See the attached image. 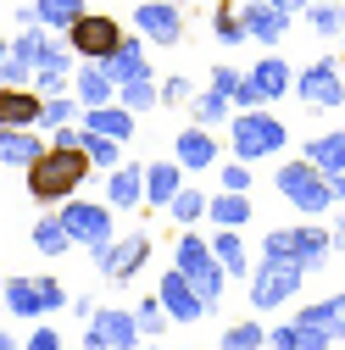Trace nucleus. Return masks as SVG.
I'll return each mask as SVG.
<instances>
[{
    "instance_id": "nucleus-16",
    "label": "nucleus",
    "mask_w": 345,
    "mask_h": 350,
    "mask_svg": "<svg viewBox=\"0 0 345 350\" xmlns=\"http://www.w3.org/2000/svg\"><path fill=\"white\" fill-rule=\"evenodd\" d=\"M240 17H245V28H251L256 45H268V51H279V45H284V33H290V12H279L273 0H245Z\"/></svg>"
},
{
    "instance_id": "nucleus-29",
    "label": "nucleus",
    "mask_w": 345,
    "mask_h": 350,
    "mask_svg": "<svg viewBox=\"0 0 345 350\" xmlns=\"http://www.w3.org/2000/svg\"><path fill=\"white\" fill-rule=\"evenodd\" d=\"M212 228H245L251 223V195H234V189H218L212 195Z\"/></svg>"
},
{
    "instance_id": "nucleus-27",
    "label": "nucleus",
    "mask_w": 345,
    "mask_h": 350,
    "mask_svg": "<svg viewBox=\"0 0 345 350\" xmlns=\"http://www.w3.org/2000/svg\"><path fill=\"white\" fill-rule=\"evenodd\" d=\"M206 239H212V250H218V261H223L229 278H251V273H256V267H251V250H245V239H240V228H212Z\"/></svg>"
},
{
    "instance_id": "nucleus-48",
    "label": "nucleus",
    "mask_w": 345,
    "mask_h": 350,
    "mask_svg": "<svg viewBox=\"0 0 345 350\" xmlns=\"http://www.w3.org/2000/svg\"><path fill=\"white\" fill-rule=\"evenodd\" d=\"M329 312H334V339H345V295H329Z\"/></svg>"
},
{
    "instance_id": "nucleus-11",
    "label": "nucleus",
    "mask_w": 345,
    "mask_h": 350,
    "mask_svg": "<svg viewBox=\"0 0 345 350\" xmlns=\"http://www.w3.org/2000/svg\"><path fill=\"white\" fill-rule=\"evenodd\" d=\"M90 256H95V273L106 284H128V278H140V267L151 261V234H117L112 245H101Z\"/></svg>"
},
{
    "instance_id": "nucleus-10",
    "label": "nucleus",
    "mask_w": 345,
    "mask_h": 350,
    "mask_svg": "<svg viewBox=\"0 0 345 350\" xmlns=\"http://www.w3.org/2000/svg\"><path fill=\"white\" fill-rule=\"evenodd\" d=\"M295 95L307 100L312 111H334V106H345V67H340V56H318V62H307V67H301V78H295Z\"/></svg>"
},
{
    "instance_id": "nucleus-45",
    "label": "nucleus",
    "mask_w": 345,
    "mask_h": 350,
    "mask_svg": "<svg viewBox=\"0 0 345 350\" xmlns=\"http://www.w3.org/2000/svg\"><path fill=\"white\" fill-rule=\"evenodd\" d=\"M39 300H45V312H62V306H73V295H67L56 278H39Z\"/></svg>"
},
{
    "instance_id": "nucleus-38",
    "label": "nucleus",
    "mask_w": 345,
    "mask_h": 350,
    "mask_svg": "<svg viewBox=\"0 0 345 350\" xmlns=\"http://www.w3.org/2000/svg\"><path fill=\"white\" fill-rule=\"evenodd\" d=\"M218 350H268V328L262 323H229Z\"/></svg>"
},
{
    "instance_id": "nucleus-30",
    "label": "nucleus",
    "mask_w": 345,
    "mask_h": 350,
    "mask_svg": "<svg viewBox=\"0 0 345 350\" xmlns=\"http://www.w3.org/2000/svg\"><path fill=\"white\" fill-rule=\"evenodd\" d=\"M234 111H240V106H234L229 95H218V90H201V95L190 100V117H195L201 128H218V122H234Z\"/></svg>"
},
{
    "instance_id": "nucleus-1",
    "label": "nucleus",
    "mask_w": 345,
    "mask_h": 350,
    "mask_svg": "<svg viewBox=\"0 0 345 350\" xmlns=\"http://www.w3.org/2000/svg\"><path fill=\"white\" fill-rule=\"evenodd\" d=\"M95 172V161L84 156V145L78 150H45L28 172H23V189H28V200H39V206H67L78 189H84V178Z\"/></svg>"
},
{
    "instance_id": "nucleus-15",
    "label": "nucleus",
    "mask_w": 345,
    "mask_h": 350,
    "mask_svg": "<svg viewBox=\"0 0 345 350\" xmlns=\"http://www.w3.org/2000/svg\"><path fill=\"white\" fill-rule=\"evenodd\" d=\"M156 295H162V306H167V317H172V323H201V317H212V306L201 300V289H195L179 267H172V273H162Z\"/></svg>"
},
{
    "instance_id": "nucleus-39",
    "label": "nucleus",
    "mask_w": 345,
    "mask_h": 350,
    "mask_svg": "<svg viewBox=\"0 0 345 350\" xmlns=\"http://www.w3.org/2000/svg\"><path fill=\"white\" fill-rule=\"evenodd\" d=\"M84 156H90L101 172H117V167H123V139H106V134H84Z\"/></svg>"
},
{
    "instance_id": "nucleus-32",
    "label": "nucleus",
    "mask_w": 345,
    "mask_h": 350,
    "mask_svg": "<svg viewBox=\"0 0 345 350\" xmlns=\"http://www.w3.org/2000/svg\"><path fill=\"white\" fill-rule=\"evenodd\" d=\"M34 250H39V256H67V250H73V234H67V223H62L56 211L34 223Z\"/></svg>"
},
{
    "instance_id": "nucleus-14",
    "label": "nucleus",
    "mask_w": 345,
    "mask_h": 350,
    "mask_svg": "<svg viewBox=\"0 0 345 350\" xmlns=\"http://www.w3.org/2000/svg\"><path fill=\"white\" fill-rule=\"evenodd\" d=\"M134 33H145L151 45H179L184 39V6L179 0H140L134 6Z\"/></svg>"
},
{
    "instance_id": "nucleus-22",
    "label": "nucleus",
    "mask_w": 345,
    "mask_h": 350,
    "mask_svg": "<svg viewBox=\"0 0 345 350\" xmlns=\"http://www.w3.org/2000/svg\"><path fill=\"white\" fill-rule=\"evenodd\" d=\"M78 128H84V134H106V139H123V145H128V139H134V128H140V117L117 100V106H95V111H84Z\"/></svg>"
},
{
    "instance_id": "nucleus-13",
    "label": "nucleus",
    "mask_w": 345,
    "mask_h": 350,
    "mask_svg": "<svg viewBox=\"0 0 345 350\" xmlns=\"http://www.w3.org/2000/svg\"><path fill=\"white\" fill-rule=\"evenodd\" d=\"M73 78H78V51L67 45V39H45V51H39V72H34V90L39 95H73Z\"/></svg>"
},
{
    "instance_id": "nucleus-26",
    "label": "nucleus",
    "mask_w": 345,
    "mask_h": 350,
    "mask_svg": "<svg viewBox=\"0 0 345 350\" xmlns=\"http://www.w3.org/2000/svg\"><path fill=\"white\" fill-rule=\"evenodd\" d=\"M6 312H12L17 323L45 317V300H39V278H28V273H12V278H6Z\"/></svg>"
},
{
    "instance_id": "nucleus-31",
    "label": "nucleus",
    "mask_w": 345,
    "mask_h": 350,
    "mask_svg": "<svg viewBox=\"0 0 345 350\" xmlns=\"http://www.w3.org/2000/svg\"><path fill=\"white\" fill-rule=\"evenodd\" d=\"M212 33H218V45H229V51L251 39V28H245V17H240L234 0H218V12H212Z\"/></svg>"
},
{
    "instance_id": "nucleus-55",
    "label": "nucleus",
    "mask_w": 345,
    "mask_h": 350,
    "mask_svg": "<svg viewBox=\"0 0 345 350\" xmlns=\"http://www.w3.org/2000/svg\"><path fill=\"white\" fill-rule=\"evenodd\" d=\"M190 350H195V345H190Z\"/></svg>"
},
{
    "instance_id": "nucleus-53",
    "label": "nucleus",
    "mask_w": 345,
    "mask_h": 350,
    "mask_svg": "<svg viewBox=\"0 0 345 350\" xmlns=\"http://www.w3.org/2000/svg\"><path fill=\"white\" fill-rule=\"evenodd\" d=\"M340 67H345V51H340Z\"/></svg>"
},
{
    "instance_id": "nucleus-35",
    "label": "nucleus",
    "mask_w": 345,
    "mask_h": 350,
    "mask_svg": "<svg viewBox=\"0 0 345 350\" xmlns=\"http://www.w3.org/2000/svg\"><path fill=\"white\" fill-rule=\"evenodd\" d=\"M73 122H84V100H78V95H51L39 128H45V134H56V128H73Z\"/></svg>"
},
{
    "instance_id": "nucleus-36",
    "label": "nucleus",
    "mask_w": 345,
    "mask_h": 350,
    "mask_svg": "<svg viewBox=\"0 0 345 350\" xmlns=\"http://www.w3.org/2000/svg\"><path fill=\"white\" fill-rule=\"evenodd\" d=\"M117 100L134 111V117H145L151 106H162V83L156 78H134V83H123V90H117Z\"/></svg>"
},
{
    "instance_id": "nucleus-20",
    "label": "nucleus",
    "mask_w": 345,
    "mask_h": 350,
    "mask_svg": "<svg viewBox=\"0 0 345 350\" xmlns=\"http://www.w3.org/2000/svg\"><path fill=\"white\" fill-rule=\"evenodd\" d=\"M73 95L84 100V111H95V106H117V78H112L101 62H84L78 78H73Z\"/></svg>"
},
{
    "instance_id": "nucleus-18",
    "label": "nucleus",
    "mask_w": 345,
    "mask_h": 350,
    "mask_svg": "<svg viewBox=\"0 0 345 350\" xmlns=\"http://www.w3.org/2000/svg\"><path fill=\"white\" fill-rule=\"evenodd\" d=\"M45 150H51V139L39 134V128H0V161H6L12 172H17V167L28 172Z\"/></svg>"
},
{
    "instance_id": "nucleus-21",
    "label": "nucleus",
    "mask_w": 345,
    "mask_h": 350,
    "mask_svg": "<svg viewBox=\"0 0 345 350\" xmlns=\"http://www.w3.org/2000/svg\"><path fill=\"white\" fill-rule=\"evenodd\" d=\"M45 95L39 90H0V128H39Z\"/></svg>"
},
{
    "instance_id": "nucleus-24",
    "label": "nucleus",
    "mask_w": 345,
    "mask_h": 350,
    "mask_svg": "<svg viewBox=\"0 0 345 350\" xmlns=\"http://www.w3.org/2000/svg\"><path fill=\"white\" fill-rule=\"evenodd\" d=\"M184 189V167L179 161H145V206H172Z\"/></svg>"
},
{
    "instance_id": "nucleus-41",
    "label": "nucleus",
    "mask_w": 345,
    "mask_h": 350,
    "mask_svg": "<svg viewBox=\"0 0 345 350\" xmlns=\"http://www.w3.org/2000/svg\"><path fill=\"white\" fill-rule=\"evenodd\" d=\"M190 100H195V83L184 72H167L162 78V106H190Z\"/></svg>"
},
{
    "instance_id": "nucleus-44",
    "label": "nucleus",
    "mask_w": 345,
    "mask_h": 350,
    "mask_svg": "<svg viewBox=\"0 0 345 350\" xmlns=\"http://www.w3.org/2000/svg\"><path fill=\"white\" fill-rule=\"evenodd\" d=\"M268 350H301V334H295V317H290V323H279V328H268Z\"/></svg>"
},
{
    "instance_id": "nucleus-33",
    "label": "nucleus",
    "mask_w": 345,
    "mask_h": 350,
    "mask_svg": "<svg viewBox=\"0 0 345 350\" xmlns=\"http://www.w3.org/2000/svg\"><path fill=\"white\" fill-rule=\"evenodd\" d=\"M167 217H172V223H179V228H195V223H206V217H212V195H201V189H179V200H172L167 206Z\"/></svg>"
},
{
    "instance_id": "nucleus-46",
    "label": "nucleus",
    "mask_w": 345,
    "mask_h": 350,
    "mask_svg": "<svg viewBox=\"0 0 345 350\" xmlns=\"http://www.w3.org/2000/svg\"><path fill=\"white\" fill-rule=\"evenodd\" d=\"M12 28L23 33V28H45V23H39V6H34V0H17V6H12Z\"/></svg>"
},
{
    "instance_id": "nucleus-3",
    "label": "nucleus",
    "mask_w": 345,
    "mask_h": 350,
    "mask_svg": "<svg viewBox=\"0 0 345 350\" xmlns=\"http://www.w3.org/2000/svg\"><path fill=\"white\" fill-rule=\"evenodd\" d=\"M273 189L301 211V217H329V206H340V195H334V178L329 172H318L307 156L301 161H279V172H273Z\"/></svg>"
},
{
    "instance_id": "nucleus-42",
    "label": "nucleus",
    "mask_w": 345,
    "mask_h": 350,
    "mask_svg": "<svg viewBox=\"0 0 345 350\" xmlns=\"http://www.w3.org/2000/svg\"><path fill=\"white\" fill-rule=\"evenodd\" d=\"M206 90H218V95H229V100H234V95L245 90V72H240V67H229V62H218V67H212V83H206Z\"/></svg>"
},
{
    "instance_id": "nucleus-19",
    "label": "nucleus",
    "mask_w": 345,
    "mask_h": 350,
    "mask_svg": "<svg viewBox=\"0 0 345 350\" xmlns=\"http://www.w3.org/2000/svg\"><path fill=\"white\" fill-rule=\"evenodd\" d=\"M106 206H112V211L145 206V167H140V161H123L117 172H106Z\"/></svg>"
},
{
    "instance_id": "nucleus-52",
    "label": "nucleus",
    "mask_w": 345,
    "mask_h": 350,
    "mask_svg": "<svg viewBox=\"0 0 345 350\" xmlns=\"http://www.w3.org/2000/svg\"><path fill=\"white\" fill-rule=\"evenodd\" d=\"M0 350H17V339H12V334H6V339H0Z\"/></svg>"
},
{
    "instance_id": "nucleus-8",
    "label": "nucleus",
    "mask_w": 345,
    "mask_h": 350,
    "mask_svg": "<svg viewBox=\"0 0 345 350\" xmlns=\"http://www.w3.org/2000/svg\"><path fill=\"white\" fill-rule=\"evenodd\" d=\"M307 284V267H295V261H262V267L251 273V306L256 312H279L290 306Z\"/></svg>"
},
{
    "instance_id": "nucleus-51",
    "label": "nucleus",
    "mask_w": 345,
    "mask_h": 350,
    "mask_svg": "<svg viewBox=\"0 0 345 350\" xmlns=\"http://www.w3.org/2000/svg\"><path fill=\"white\" fill-rule=\"evenodd\" d=\"M334 195H340V206H345V178H334Z\"/></svg>"
},
{
    "instance_id": "nucleus-28",
    "label": "nucleus",
    "mask_w": 345,
    "mask_h": 350,
    "mask_svg": "<svg viewBox=\"0 0 345 350\" xmlns=\"http://www.w3.org/2000/svg\"><path fill=\"white\" fill-rule=\"evenodd\" d=\"M307 161L329 178H345V128H329V134L307 139Z\"/></svg>"
},
{
    "instance_id": "nucleus-37",
    "label": "nucleus",
    "mask_w": 345,
    "mask_h": 350,
    "mask_svg": "<svg viewBox=\"0 0 345 350\" xmlns=\"http://www.w3.org/2000/svg\"><path fill=\"white\" fill-rule=\"evenodd\" d=\"M307 28L318 39H340L345 33V6H340V0H318V6L307 12Z\"/></svg>"
},
{
    "instance_id": "nucleus-49",
    "label": "nucleus",
    "mask_w": 345,
    "mask_h": 350,
    "mask_svg": "<svg viewBox=\"0 0 345 350\" xmlns=\"http://www.w3.org/2000/svg\"><path fill=\"white\" fill-rule=\"evenodd\" d=\"M273 6H279V12H290V17H295V12H312V6H318V0H273Z\"/></svg>"
},
{
    "instance_id": "nucleus-47",
    "label": "nucleus",
    "mask_w": 345,
    "mask_h": 350,
    "mask_svg": "<svg viewBox=\"0 0 345 350\" xmlns=\"http://www.w3.org/2000/svg\"><path fill=\"white\" fill-rule=\"evenodd\" d=\"M23 350H62V334H56V328H45V323H39V328L28 334V345H23Z\"/></svg>"
},
{
    "instance_id": "nucleus-50",
    "label": "nucleus",
    "mask_w": 345,
    "mask_h": 350,
    "mask_svg": "<svg viewBox=\"0 0 345 350\" xmlns=\"http://www.w3.org/2000/svg\"><path fill=\"white\" fill-rule=\"evenodd\" d=\"M329 234H334V250H345V211H340L334 223H329Z\"/></svg>"
},
{
    "instance_id": "nucleus-54",
    "label": "nucleus",
    "mask_w": 345,
    "mask_h": 350,
    "mask_svg": "<svg viewBox=\"0 0 345 350\" xmlns=\"http://www.w3.org/2000/svg\"><path fill=\"white\" fill-rule=\"evenodd\" d=\"M145 350H156V345H145Z\"/></svg>"
},
{
    "instance_id": "nucleus-17",
    "label": "nucleus",
    "mask_w": 345,
    "mask_h": 350,
    "mask_svg": "<svg viewBox=\"0 0 345 350\" xmlns=\"http://www.w3.org/2000/svg\"><path fill=\"white\" fill-rule=\"evenodd\" d=\"M172 161H179L184 172H206V167H223L218 161V139H212V128L190 122L179 139H172Z\"/></svg>"
},
{
    "instance_id": "nucleus-23",
    "label": "nucleus",
    "mask_w": 345,
    "mask_h": 350,
    "mask_svg": "<svg viewBox=\"0 0 345 350\" xmlns=\"http://www.w3.org/2000/svg\"><path fill=\"white\" fill-rule=\"evenodd\" d=\"M145 45H151L145 33H128L123 51H117L112 62H101V67L117 78V90H123V83H134V78H151V56H145Z\"/></svg>"
},
{
    "instance_id": "nucleus-9",
    "label": "nucleus",
    "mask_w": 345,
    "mask_h": 350,
    "mask_svg": "<svg viewBox=\"0 0 345 350\" xmlns=\"http://www.w3.org/2000/svg\"><path fill=\"white\" fill-rule=\"evenodd\" d=\"M45 39H51V28H23L17 39H6V51H0V90H34Z\"/></svg>"
},
{
    "instance_id": "nucleus-2",
    "label": "nucleus",
    "mask_w": 345,
    "mask_h": 350,
    "mask_svg": "<svg viewBox=\"0 0 345 350\" xmlns=\"http://www.w3.org/2000/svg\"><path fill=\"white\" fill-rule=\"evenodd\" d=\"M172 267H179L195 289H201V300L218 312L223 306V289H229V273H223V261H218V250H212V239L206 234H195V228H184L179 234V245H172Z\"/></svg>"
},
{
    "instance_id": "nucleus-34",
    "label": "nucleus",
    "mask_w": 345,
    "mask_h": 350,
    "mask_svg": "<svg viewBox=\"0 0 345 350\" xmlns=\"http://www.w3.org/2000/svg\"><path fill=\"white\" fill-rule=\"evenodd\" d=\"M34 6H39V23H45L51 33H67L84 12H90V6H84V0H34Z\"/></svg>"
},
{
    "instance_id": "nucleus-25",
    "label": "nucleus",
    "mask_w": 345,
    "mask_h": 350,
    "mask_svg": "<svg viewBox=\"0 0 345 350\" xmlns=\"http://www.w3.org/2000/svg\"><path fill=\"white\" fill-rule=\"evenodd\" d=\"M295 78H301V72H290V62H284L279 51H268L262 62L251 67V83L262 90V100H284V95L295 90Z\"/></svg>"
},
{
    "instance_id": "nucleus-12",
    "label": "nucleus",
    "mask_w": 345,
    "mask_h": 350,
    "mask_svg": "<svg viewBox=\"0 0 345 350\" xmlns=\"http://www.w3.org/2000/svg\"><path fill=\"white\" fill-rule=\"evenodd\" d=\"M140 317L123 312V306H106V312L90 317V328H84V350H140Z\"/></svg>"
},
{
    "instance_id": "nucleus-6",
    "label": "nucleus",
    "mask_w": 345,
    "mask_h": 350,
    "mask_svg": "<svg viewBox=\"0 0 345 350\" xmlns=\"http://www.w3.org/2000/svg\"><path fill=\"white\" fill-rule=\"evenodd\" d=\"M62 39H67V45L78 51V62H112V56L123 51L128 28H123L112 12H84V17H78L67 33H62Z\"/></svg>"
},
{
    "instance_id": "nucleus-5",
    "label": "nucleus",
    "mask_w": 345,
    "mask_h": 350,
    "mask_svg": "<svg viewBox=\"0 0 345 350\" xmlns=\"http://www.w3.org/2000/svg\"><path fill=\"white\" fill-rule=\"evenodd\" d=\"M284 145H290L284 117H273L268 106H262V111H234V122H229V150H234V161H268V156H279Z\"/></svg>"
},
{
    "instance_id": "nucleus-4",
    "label": "nucleus",
    "mask_w": 345,
    "mask_h": 350,
    "mask_svg": "<svg viewBox=\"0 0 345 350\" xmlns=\"http://www.w3.org/2000/svg\"><path fill=\"white\" fill-rule=\"evenodd\" d=\"M329 256H334V234L318 228V223H301V228H273L262 234V261H295V267H329Z\"/></svg>"
},
{
    "instance_id": "nucleus-7",
    "label": "nucleus",
    "mask_w": 345,
    "mask_h": 350,
    "mask_svg": "<svg viewBox=\"0 0 345 350\" xmlns=\"http://www.w3.org/2000/svg\"><path fill=\"white\" fill-rule=\"evenodd\" d=\"M56 217L67 223L73 245H84V250H101V245L117 239V223H112V206H106V200H84V195H73L67 206H56Z\"/></svg>"
},
{
    "instance_id": "nucleus-43",
    "label": "nucleus",
    "mask_w": 345,
    "mask_h": 350,
    "mask_svg": "<svg viewBox=\"0 0 345 350\" xmlns=\"http://www.w3.org/2000/svg\"><path fill=\"white\" fill-rule=\"evenodd\" d=\"M218 184L234 189V195H251V161H223L218 167Z\"/></svg>"
},
{
    "instance_id": "nucleus-40",
    "label": "nucleus",
    "mask_w": 345,
    "mask_h": 350,
    "mask_svg": "<svg viewBox=\"0 0 345 350\" xmlns=\"http://www.w3.org/2000/svg\"><path fill=\"white\" fill-rule=\"evenodd\" d=\"M134 317H140V334L156 345V334L162 328H172V317H167V306H162V295H145L140 306H134Z\"/></svg>"
}]
</instances>
